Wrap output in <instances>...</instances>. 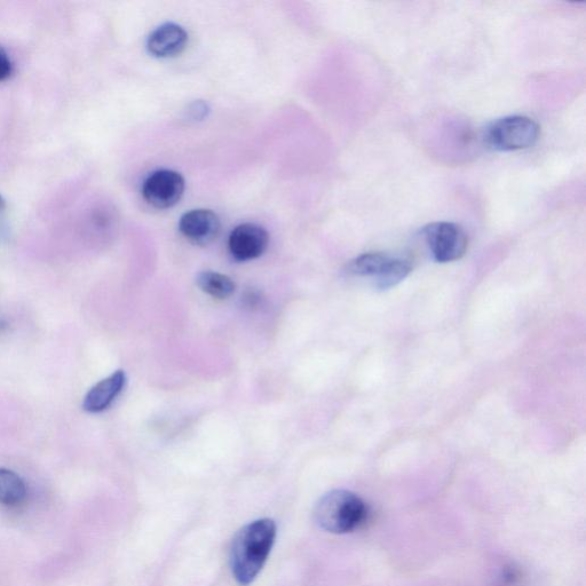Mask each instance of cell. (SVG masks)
I'll return each instance as SVG.
<instances>
[{
    "label": "cell",
    "instance_id": "cell-1",
    "mask_svg": "<svg viewBox=\"0 0 586 586\" xmlns=\"http://www.w3.org/2000/svg\"><path fill=\"white\" fill-rule=\"evenodd\" d=\"M275 537L276 525L271 519L250 522L237 532L229 557L237 583L247 586L256 580L272 551Z\"/></svg>",
    "mask_w": 586,
    "mask_h": 586
},
{
    "label": "cell",
    "instance_id": "cell-2",
    "mask_svg": "<svg viewBox=\"0 0 586 586\" xmlns=\"http://www.w3.org/2000/svg\"><path fill=\"white\" fill-rule=\"evenodd\" d=\"M368 518V506L348 490H332L316 504L314 519L331 534H348L359 529Z\"/></svg>",
    "mask_w": 586,
    "mask_h": 586
},
{
    "label": "cell",
    "instance_id": "cell-3",
    "mask_svg": "<svg viewBox=\"0 0 586 586\" xmlns=\"http://www.w3.org/2000/svg\"><path fill=\"white\" fill-rule=\"evenodd\" d=\"M413 271L410 260L384 252L364 253L350 261L346 273L360 279H369L378 289L395 287Z\"/></svg>",
    "mask_w": 586,
    "mask_h": 586
},
{
    "label": "cell",
    "instance_id": "cell-4",
    "mask_svg": "<svg viewBox=\"0 0 586 586\" xmlns=\"http://www.w3.org/2000/svg\"><path fill=\"white\" fill-rule=\"evenodd\" d=\"M541 137V126L526 116H508L488 126L486 145L496 152H517L533 147Z\"/></svg>",
    "mask_w": 586,
    "mask_h": 586
},
{
    "label": "cell",
    "instance_id": "cell-5",
    "mask_svg": "<svg viewBox=\"0 0 586 586\" xmlns=\"http://www.w3.org/2000/svg\"><path fill=\"white\" fill-rule=\"evenodd\" d=\"M422 235L433 259L441 264L453 263L463 258L469 247L464 229L448 221L427 225L423 228Z\"/></svg>",
    "mask_w": 586,
    "mask_h": 586
},
{
    "label": "cell",
    "instance_id": "cell-6",
    "mask_svg": "<svg viewBox=\"0 0 586 586\" xmlns=\"http://www.w3.org/2000/svg\"><path fill=\"white\" fill-rule=\"evenodd\" d=\"M186 182L180 173L173 170H158L150 173L142 185L145 201L160 210L171 209L184 196Z\"/></svg>",
    "mask_w": 586,
    "mask_h": 586
},
{
    "label": "cell",
    "instance_id": "cell-7",
    "mask_svg": "<svg viewBox=\"0 0 586 586\" xmlns=\"http://www.w3.org/2000/svg\"><path fill=\"white\" fill-rule=\"evenodd\" d=\"M179 231L190 243L207 247L218 239L221 221L217 213L211 210H190L181 216Z\"/></svg>",
    "mask_w": 586,
    "mask_h": 586
},
{
    "label": "cell",
    "instance_id": "cell-8",
    "mask_svg": "<svg viewBox=\"0 0 586 586\" xmlns=\"http://www.w3.org/2000/svg\"><path fill=\"white\" fill-rule=\"evenodd\" d=\"M268 244L266 229L251 223L235 227L228 239L229 252L237 261H250L263 256Z\"/></svg>",
    "mask_w": 586,
    "mask_h": 586
},
{
    "label": "cell",
    "instance_id": "cell-9",
    "mask_svg": "<svg viewBox=\"0 0 586 586\" xmlns=\"http://www.w3.org/2000/svg\"><path fill=\"white\" fill-rule=\"evenodd\" d=\"M187 43L188 34L184 28L177 23H165L149 35L147 49L155 58L169 59L184 52Z\"/></svg>",
    "mask_w": 586,
    "mask_h": 586
},
{
    "label": "cell",
    "instance_id": "cell-10",
    "mask_svg": "<svg viewBox=\"0 0 586 586\" xmlns=\"http://www.w3.org/2000/svg\"><path fill=\"white\" fill-rule=\"evenodd\" d=\"M126 384V375L123 370H117L114 374L95 384L85 395L83 408L87 413L98 414L113 405L120 397Z\"/></svg>",
    "mask_w": 586,
    "mask_h": 586
},
{
    "label": "cell",
    "instance_id": "cell-11",
    "mask_svg": "<svg viewBox=\"0 0 586 586\" xmlns=\"http://www.w3.org/2000/svg\"><path fill=\"white\" fill-rule=\"evenodd\" d=\"M196 284L210 297L221 300L232 297L236 290V284L231 277L213 271H205L197 275Z\"/></svg>",
    "mask_w": 586,
    "mask_h": 586
},
{
    "label": "cell",
    "instance_id": "cell-12",
    "mask_svg": "<svg viewBox=\"0 0 586 586\" xmlns=\"http://www.w3.org/2000/svg\"><path fill=\"white\" fill-rule=\"evenodd\" d=\"M27 497V486L17 473L0 467V503L18 506Z\"/></svg>",
    "mask_w": 586,
    "mask_h": 586
},
{
    "label": "cell",
    "instance_id": "cell-13",
    "mask_svg": "<svg viewBox=\"0 0 586 586\" xmlns=\"http://www.w3.org/2000/svg\"><path fill=\"white\" fill-rule=\"evenodd\" d=\"M13 62L10 55L0 46V82L6 81L13 74Z\"/></svg>",
    "mask_w": 586,
    "mask_h": 586
},
{
    "label": "cell",
    "instance_id": "cell-14",
    "mask_svg": "<svg viewBox=\"0 0 586 586\" xmlns=\"http://www.w3.org/2000/svg\"><path fill=\"white\" fill-rule=\"evenodd\" d=\"M261 297L256 291H248L244 296V303L248 307H255L260 303Z\"/></svg>",
    "mask_w": 586,
    "mask_h": 586
},
{
    "label": "cell",
    "instance_id": "cell-15",
    "mask_svg": "<svg viewBox=\"0 0 586 586\" xmlns=\"http://www.w3.org/2000/svg\"><path fill=\"white\" fill-rule=\"evenodd\" d=\"M5 211H6V202L4 200V197L2 195H0V220L3 219V217L5 215Z\"/></svg>",
    "mask_w": 586,
    "mask_h": 586
}]
</instances>
